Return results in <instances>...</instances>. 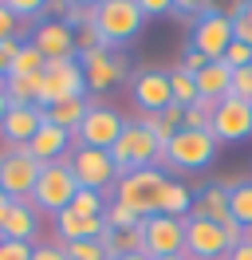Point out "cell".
<instances>
[{
    "label": "cell",
    "instance_id": "obj_1",
    "mask_svg": "<svg viewBox=\"0 0 252 260\" xmlns=\"http://www.w3.org/2000/svg\"><path fill=\"white\" fill-rule=\"evenodd\" d=\"M240 237H244L240 225H217V221H205V217H185V256L189 260H225Z\"/></svg>",
    "mask_w": 252,
    "mask_h": 260
},
{
    "label": "cell",
    "instance_id": "obj_2",
    "mask_svg": "<svg viewBox=\"0 0 252 260\" xmlns=\"http://www.w3.org/2000/svg\"><path fill=\"white\" fill-rule=\"evenodd\" d=\"M110 158H114L118 178H126V174H134V170H150V166L162 158V146H158V138L142 126V122H126L122 134H118V142L110 146Z\"/></svg>",
    "mask_w": 252,
    "mask_h": 260
},
{
    "label": "cell",
    "instance_id": "obj_3",
    "mask_svg": "<svg viewBox=\"0 0 252 260\" xmlns=\"http://www.w3.org/2000/svg\"><path fill=\"white\" fill-rule=\"evenodd\" d=\"M79 193V181L71 174V162L63 158V162H47L40 170V181H36V189H32V205L36 209L51 213V217H59Z\"/></svg>",
    "mask_w": 252,
    "mask_h": 260
},
{
    "label": "cell",
    "instance_id": "obj_4",
    "mask_svg": "<svg viewBox=\"0 0 252 260\" xmlns=\"http://www.w3.org/2000/svg\"><path fill=\"white\" fill-rule=\"evenodd\" d=\"M162 158L173 166V170H185V174H197L217 158V138L209 130H177L170 138V146L162 150Z\"/></svg>",
    "mask_w": 252,
    "mask_h": 260
},
{
    "label": "cell",
    "instance_id": "obj_5",
    "mask_svg": "<svg viewBox=\"0 0 252 260\" xmlns=\"http://www.w3.org/2000/svg\"><path fill=\"white\" fill-rule=\"evenodd\" d=\"M142 8L138 0H103V4H94V28L103 36V44H126V40H134L142 28Z\"/></svg>",
    "mask_w": 252,
    "mask_h": 260
},
{
    "label": "cell",
    "instance_id": "obj_6",
    "mask_svg": "<svg viewBox=\"0 0 252 260\" xmlns=\"http://www.w3.org/2000/svg\"><path fill=\"white\" fill-rule=\"evenodd\" d=\"M162 185H166V174L162 170H134V174H126L118 178V189H114V201L126 205V209H134L146 221V217H158V193H162Z\"/></svg>",
    "mask_w": 252,
    "mask_h": 260
},
{
    "label": "cell",
    "instance_id": "obj_7",
    "mask_svg": "<svg viewBox=\"0 0 252 260\" xmlns=\"http://www.w3.org/2000/svg\"><path fill=\"white\" fill-rule=\"evenodd\" d=\"M59 99H87V75H83V63L75 59H51L44 67V91H40V107H51Z\"/></svg>",
    "mask_w": 252,
    "mask_h": 260
},
{
    "label": "cell",
    "instance_id": "obj_8",
    "mask_svg": "<svg viewBox=\"0 0 252 260\" xmlns=\"http://www.w3.org/2000/svg\"><path fill=\"white\" fill-rule=\"evenodd\" d=\"M40 170L44 166L28 158L24 146H12L8 154H0V189L8 201H32V189L40 181Z\"/></svg>",
    "mask_w": 252,
    "mask_h": 260
},
{
    "label": "cell",
    "instance_id": "obj_9",
    "mask_svg": "<svg viewBox=\"0 0 252 260\" xmlns=\"http://www.w3.org/2000/svg\"><path fill=\"white\" fill-rule=\"evenodd\" d=\"M142 252L150 260L158 256H181L185 252V221L173 217H146L142 221Z\"/></svg>",
    "mask_w": 252,
    "mask_h": 260
},
{
    "label": "cell",
    "instance_id": "obj_10",
    "mask_svg": "<svg viewBox=\"0 0 252 260\" xmlns=\"http://www.w3.org/2000/svg\"><path fill=\"white\" fill-rule=\"evenodd\" d=\"M67 162H71V174H75L79 189H94V193H103L107 185L118 181V170H114L110 150H87V146H79Z\"/></svg>",
    "mask_w": 252,
    "mask_h": 260
},
{
    "label": "cell",
    "instance_id": "obj_11",
    "mask_svg": "<svg viewBox=\"0 0 252 260\" xmlns=\"http://www.w3.org/2000/svg\"><path fill=\"white\" fill-rule=\"evenodd\" d=\"M209 134L220 142H240V138H248L252 134V103L236 95H225L213 107V122H209Z\"/></svg>",
    "mask_w": 252,
    "mask_h": 260
},
{
    "label": "cell",
    "instance_id": "obj_12",
    "mask_svg": "<svg viewBox=\"0 0 252 260\" xmlns=\"http://www.w3.org/2000/svg\"><path fill=\"white\" fill-rule=\"evenodd\" d=\"M122 114L114 111V107H99V103H91V111H87V118H83V126L75 130L79 146L87 150H110L114 142H118V134H122Z\"/></svg>",
    "mask_w": 252,
    "mask_h": 260
},
{
    "label": "cell",
    "instance_id": "obj_13",
    "mask_svg": "<svg viewBox=\"0 0 252 260\" xmlns=\"http://www.w3.org/2000/svg\"><path fill=\"white\" fill-rule=\"evenodd\" d=\"M229 44H233V16H229V12H213V8H209L205 16H197V28H193V48L201 51L209 63L225 59Z\"/></svg>",
    "mask_w": 252,
    "mask_h": 260
},
{
    "label": "cell",
    "instance_id": "obj_14",
    "mask_svg": "<svg viewBox=\"0 0 252 260\" xmlns=\"http://www.w3.org/2000/svg\"><path fill=\"white\" fill-rule=\"evenodd\" d=\"M79 63H83V75H87V91H94V95H99V91H110L114 83L126 79V59L114 55L110 48L83 51Z\"/></svg>",
    "mask_w": 252,
    "mask_h": 260
},
{
    "label": "cell",
    "instance_id": "obj_15",
    "mask_svg": "<svg viewBox=\"0 0 252 260\" xmlns=\"http://www.w3.org/2000/svg\"><path fill=\"white\" fill-rule=\"evenodd\" d=\"M134 103L142 107V114H158L173 103L170 91V71H138L134 75Z\"/></svg>",
    "mask_w": 252,
    "mask_h": 260
},
{
    "label": "cell",
    "instance_id": "obj_16",
    "mask_svg": "<svg viewBox=\"0 0 252 260\" xmlns=\"http://www.w3.org/2000/svg\"><path fill=\"white\" fill-rule=\"evenodd\" d=\"M36 48L44 51V59H75L79 48H75V32H71V24H63V20H44L40 28H36V40H32Z\"/></svg>",
    "mask_w": 252,
    "mask_h": 260
},
{
    "label": "cell",
    "instance_id": "obj_17",
    "mask_svg": "<svg viewBox=\"0 0 252 260\" xmlns=\"http://www.w3.org/2000/svg\"><path fill=\"white\" fill-rule=\"evenodd\" d=\"M44 122H47L44 107H8L4 122H0V134L8 138V146H28Z\"/></svg>",
    "mask_w": 252,
    "mask_h": 260
},
{
    "label": "cell",
    "instance_id": "obj_18",
    "mask_svg": "<svg viewBox=\"0 0 252 260\" xmlns=\"http://www.w3.org/2000/svg\"><path fill=\"white\" fill-rule=\"evenodd\" d=\"M36 229H40V213H36V205H32V201H12L8 213L0 217V241H24V244H32Z\"/></svg>",
    "mask_w": 252,
    "mask_h": 260
},
{
    "label": "cell",
    "instance_id": "obj_19",
    "mask_svg": "<svg viewBox=\"0 0 252 260\" xmlns=\"http://www.w3.org/2000/svg\"><path fill=\"white\" fill-rule=\"evenodd\" d=\"M71 138H75V134H67V130H59V126H51V122H44V126L36 130V138L24 146V154H28V158H36L40 166H47V162H63V154H67V146H71Z\"/></svg>",
    "mask_w": 252,
    "mask_h": 260
},
{
    "label": "cell",
    "instance_id": "obj_20",
    "mask_svg": "<svg viewBox=\"0 0 252 260\" xmlns=\"http://www.w3.org/2000/svg\"><path fill=\"white\" fill-rule=\"evenodd\" d=\"M55 233H59L63 244H71V241H103V237H107V221H103V217H79V213L63 209L59 217H55Z\"/></svg>",
    "mask_w": 252,
    "mask_h": 260
},
{
    "label": "cell",
    "instance_id": "obj_21",
    "mask_svg": "<svg viewBox=\"0 0 252 260\" xmlns=\"http://www.w3.org/2000/svg\"><path fill=\"white\" fill-rule=\"evenodd\" d=\"M189 217H205V221H217V225H233L229 217V185H205L201 193L193 197V213Z\"/></svg>",
    "mask_w": 252,
    "mask_h": 260
},
{
    "label": "cell",
    "instance_id": "obj_22",
    "mask_svg": "<svg viewBox=\"0 0 252 260\" xmlns=\"http://www.w3.org/2000/svg\"><path fill=\"white\" fill-rule=\"evenodd\" d=\"M193 79H197V95H201L205 103H220L225 95H233V67L225 63V59L209 63L201 75H193Z\"/></svg>",
    "mask_w": 252,
    "mask_h": 260
},
{
    "label": "cell",
    "instance_id": "obj_23",
    "mask_svg": "<svg viewBox=\"0 0 252 260\" xmlns=\"http://www.w3.org/2000/svg\"><path fill=\"white\" fill-rule=\"evenodd\" d=\"M158 213H162V217H173V221H185L189 213H193V193H189V185L166 178L162 193H158Z\"/></svg>",
    "mask_w": 252,
    "mask_h": 260
},
{
    "label": "cell",
    "instance_id": "obj_24",
    "mask_svg": "<svg viewBox=\"0 0 252 260\" xmlns=\"http://www.w3.org/2000/svg\"><path fill=\"white\" fill-rule=\"evenodd\" d=\"M181 118H185V107L170 103L166 111H158V114H142V126L150 130V134L158 138V146L166 150V146H170V138L181 130Z\"/></svg>",
    "mask_w": 252,
    "mask_h": 260
},
{
    "label": "cell",
    "instance_id": "obj_25",
    "mask_svg": "<svg viewBox=\"0 0 252 260\" xmlns=\"http://www.w3.org/2000/svg\"><path fill=\"white\" fill-rule=\"evenodd\" d=\"M87 111H91V103H87V99H59V103H51L44 114H47V122H51V126H59V130H67V134H75V130L83 126Z\"/></svg>",
    "mask_w": 252,
    "mask_h": 260
},
{
    "label": "cell",
    "instance_id": "obj_26",
    "mask_svg": "<svg viewBox=\"0 0 252 260\" xmlns=\"http://www.w3.org/2000/svg\"><path fill=\"white\" fill-rule=\"evenodd\" d=\"M44 51L36 48V44H20V51H16V59L8 67H4V79H36V75H44Z\"/></svg>",
    "mask_w": 252,
    "mask_h": 260
},
{
    "label": "cell",
    "instance_id": "obj_27",
    "mask_svg": "<svg viewBox=\"0 0 252 260\" xmlns=\"http://www.w3.org/2000/svg\"><path fill=\"white\" fill-rule=\"evenodd\" d=\"M229 217H233V225L252 229V181L229 185Z\"/></svg>",
    "mask_w": 252,
    "mask_h": 260
},
{
    "label": "cell",
    "instance_id": "obj_28",
    "mask_svg": "<svg viewBox=\"0 0 252 260\" xmlns=\"http://www.w3.org/2000/svg\"><path fill=\"white\" fill-rule=\"evenodd\" d=\"M103 248H107L110 260L118 256H130V252H142V229H107V237H103Z\"/></svg>",
    "mask_w": 252,
    "mask_h": 260
},
{
    "label": "cell",
    "instance_id": "obj_29",
    "mask_svg": "<svg viewBox=\"0 0 252 260\" xmlns=\"http://www.w3.org/2000/svg\"><path fill=\"white\" fill-rule=\"evenodd\" d=\"M170 91H173V103H177V107H193V103H197V79H193V75H189L185 67H173L170 71Z\"/></svg>",
    "mask_w": 252,
    "mask_h": 260
},
{
    "label": "cell",
    "instance_id": "obj_30",
    "mask_svg": "<svg viewBox=\"0 0 252 260\" xmlns=\"http://www.w3.org/2000/svg\"><path fill=\"white\" fill-rule=\"evenodd\" d=\"M213 107H217V103H205V99H197L193 107H185L181 130H209V122H213Z\"/></svg>",
    "mask_w": 252,
    "mask_h": 260
},
{
    "label": "cell",
    "instance_id": "obj_31",
    "mask_svg": "<svg viewBox=\"0 0 252 260\" xmlns=\"http://www.w3.org/2000/svg\"><path fill=\"white\" fill-rule=\"evenodd\" d=\"M67 209L79 213V217H103V213H107V205H103V193H94V189H79L75 201H71Z\"/></svg>",
    "mask_w": 252,
    "mask_h": 260
},
{
    "label": "cell",
    "instance_id": "obj_32",
    "mask_svg": "<svg viewBox=\"0 0 252 260\" xmlns=\"http://www.w3.org/2000/svg\"><path fill=\"white\" fill-rule=\"evenodd\" d=\"M103 221H107V229H118V233H122V229H142V217H138L134 209L118 205V201H114V205L103 213Z\"/></svg>",
    "mask_w": 252,
    "mask_h": 260
},
{
    "label": "cell",
    "instance_id": "obj_33",
    "mask_svg": "<svg viewBox=\"0 0 252 260\" xmlns=\"http://www.w3.org/2000/svg\"><path fill=\"white\" fill-rule=\"evenodd\" d=\"M63 252H67V260H110L103 241H71L63 244Z\"/></svg>",
    "mask_w": 252,
    "mask_h": 260
},
{
    "label": "cell",
    "instance_id": "obj_34",
    "mask_svg": "<svg viewBox=\"0 0 252 260\" xmlns=\"http://www.w3.org/2000/svg\"><path fill=\"white\" fill-rule=\"evenodd\" d=\"M8 4V12H12L16 20H32V16H40L47 4H40V0H4Z\"/></svg>",
    "mask_w": 252,
    "mask_h": 260
},
{
    "label": "cell",
    "instance_id": "obj_35",
    "mask_svg": "<svg viewBox=\"0 0 252 260\" xmlns=\"http://www.w3.org/2000/svg\"><path fill=\"white\" fill-rule=\"evenodd\" d=\"M225 63L233 67V71H240V67H252V48H244V44H229V51H225Z\"/></svg>",
    "mask_w": 252,
    "mask_h": 260
},
{
    "label": "cell",
    "instance_id": "obj_36",
    "mask_svg": "<svg viewBox=\"0 0 252 260\" xmlns=\"http://www.w3.org/2000/svg\"><path fill=\"white\" fill-rule=\"evenodd\" d=\"M233 95L244 99V103H252V67H240V71H233Z\"/></svg>",
    "mask_w": 252,
    "mask_h": 260
},
{
    "label": "cell",
    "instance_id": "obj_37",
    "mask_svg": "<svg viewBox=\"0 0 252 260\" xmlns=\"http://www.w3.org/2000/svg\"><path fill=\"white\" fill-rule=\"evenodd\" d=\"M0 260H32V244H24V241H0Z\"/></svg>",
    "mask_w": 252,
    "mask_h": 260
},
{
    "label": "cell",
    "instance_id": "obj_38",
    "mask_svg": "<svg viewBox=\"0 0 252 260\" xmlns=\"http://www.w3.org/2000/svg\"><path fill=\"white\" fill-rule=\"evenodd\" d=\"M181 67H185L189 75H201L205 67H209V59H205L201 51H197V48H193V44H189V48H185V59H181Z\"/></svg>",
    "mask_w": 252,
    "mask_h": 260
},
{
    "label": "cell",
    "instance_id": "obj_39",
    "mask_svg": "<svg viewBox=\"0 0 252 260\" xmlns=\"http://www.w3.org/2000/svg\"><path fill=\"white\" fill-rule=\"evenodd\" d=\"M233 40H236V44H244V48H252V24L244 20V12H236V16H233Z\"/></svg>",
    "mask_w": 252,
    "mask_h": 260
},
{
    "label": "cell",
    "instance_id": "obj_40",
    "mask_svg": "<svg viewBox=\"0 0 252 260\" xmlns=\"http://www.w3.org/2000/svg\"><path fill=\"white\" fill-rule=\"evenodd\" d=\"M16 28H20V20L8 12V4L0 0V40H16Z\"/></svg>",
    "mask_w": 252,
    "mask_h": 260
},
{
    "label": "cell",
    "instance_id": "obj_41",
    "mask_svg": "<svg viewBox=\"0 0 252 260\" xmlns=\"http://www.w3.org/2000/svg\"><path fill=\"white\" fill-rule=\"evenodd\" d=\"M32 260H67V252H63L59 244H36V248H32Z\"/></svg>",
    "mask_w": 252,
    "mask_h": 260
},
{
    "label": "cell",
    "instance_id": "obj_42",
    "mask_svg": "<svg viewBox=\"0 0 252 260\" xmlns=\"http://www.w3.org/2000/svg\"><path fill=\"white\" fill-rule=\"evenodd\" d=\"M225 260H252V237H240V241L229 248V256Z\"/></svg>",
    "mask_w": 252,
    "mask_h": 260
},
{
    "label": "cell",
    "instance_id": "obj_43",
    "mask_svg": "<svg viewBox=\"0 0 252 260\" xmlns=\"http://www.w3.org/2000/svg\"><path fill=\"white\" fill-rule=\"evenodd\" d=\"M138 8H142V16H162V12H170L173 4L170 0H138Z\"/></svg>",
    "mask_w": 252,
    "mask_h": 260
},
{
    "label": "cell",
    "instance_id": "obj_44",
    "mask_svg": "<svg viewBox=\"0 0 252 260\" xmlns=\"http://www.w3.org/2000/svg\"><path fill=\"white\" fill-rule=\"evenodd\" d=\"M20 44H24V40H0V63L8 67L16 59V51H20Z\"/></svg>",
    "mask_w": 252,
    "mask_h": 260
},
{
    "label": "cell",
    "instance_id": "obj_45",
    "mask_svg": "<svg viewBox=\"0 0 252 260\" xmlns=\"http://www.w3.org/2000/svg\"><path fill=\"white\" fill-rule=\"evenodd\" d=\"M4 114H8V95H4V87H0V122H4Z\"/></svg>",
    "mask_w": 252,
    "mask_h": 260
},
{
    "label": "cell",
    "instance_id": "obj_46",
    "mask_svg": "<svg viewBox=\"0 0 252 260\" xmlns=\"http://www.w3.org/2000/svg\"><path fill=\"white\" fill-rule=\"evenodd\" d=\"M8 205H12V201H8V197H4V189H0V217L8 213Z\"/></svg>",
    "mask_w": 252,
    "mask_h": 260
},
{
    "label": "cell",
    "instance_id": "obj_47",
    "mask_svg": "<svg viewBox=\"0 0 252 260\" xmlns=\"http://www.w3.org/2000/svg\"><path fill=\"white\" fill-rule=\"evenodd\" d=\"M118 260H150L146 252H130V256H118Z\"/></svg>",
    "mask_w": 252,
    "mask_h": 260
},
{
    "label": "cell",
    "instance_id": "obj_48",
    "mask_svg": "<svg viewBox=\"0 0 252 260\" xmlns=\"http://www.w3.org/2000/svg\"><path fill=\"white\" fill-rule=\"evenodd\" d=\"M244 20H248V24H252V0H248V4H244Z\"/></svg>",
    "mask_w": 252,
    "mask_h": 260
},
{
    "label": "cell",
    "instance_id": "obj_49",
    "mask_svg": "<svg viewBox=\"0 0 252 260\" xmlns=\"http://www.w3.org/2000/svg\"><path fill=\"white\" fill-rule=\"evenodd\" d=\"M158 260H189V256H185V252H181V256H158Z\"/></svg>",
    "mask_w": 252,
    "mask_h": 260
},
{
    "label": "cell",
    "instance_id": "obj_50",
    "mask_svg": "<svg viewBox=\"0 0 252 260\" xmlns=\"http://www.w3.org/2000/svg\"><path fill=\"white\" fill-rule=\"evenodd\" d=\"M0 83H4V63H0Z\"/></svg>",
    "mask_w": 252,
    "mask_h": 260
}]
</instances>
